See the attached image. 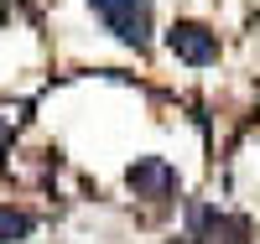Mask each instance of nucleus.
<instances>
[{"label": "nucleus", "instance_id": "nucleus-3", "mask_svg": "<svg viewBox=\"0 0 260 244\" xmlns=\"http://www.w3.org/2000/svg\"><path fill=\"white\" fill-rule=\"evenodd\" d=\"M125 187L136 197H146V203H167L177 192V171H172L167 156H136L125 166Z\"/></svg>", "mask_w": 260, "mask_h": 244}, {"label": "nucleus", "instance_id": "nucleus-1", "mask_svg": "<svg viewBox=\"0 0 260 244\" xmlns=\"http://www.w3.org/2000/svg\"><path fill=\"white\" fill-rule=\"evenodd\" d=\"M89 11L104 21V31H110L120 47L146 52L151 37H156V6H151V0H89Z\"/></svg>", "mask_w": 260, "mask_h": 244}, {"label": "nucleus", "instance_id": "nucleus-7", "mask_svg": "<svg viewBox=\"0 0 260 244\" xmlns=\"http://www.w3.org/2000/svg\"><path fill=\"white\" fill-rule=\"evenodd\" d=\"M182 244H192V239H182Z\"/></svg>", "mask_w": 260, "mask_h": 244}, {"label": "nucleus", "instance_id": "nucleus-2", "mask_svg": "<svg viewBox=\"0 0 260 244\" xmlns=\"http://www.w3.org/2000/svg\"><path fill=\"white\" fill-rule=\"evenodd\" d=\"M167 52L187 62V68H213L219 62V31L203 26V21H172V31H167Z\"/></svg>", "mask_w": 260, "mask_h": 244}, {"label": "nucleus", "instance_id": "nucleus-4", "mask_svg": "<svg viewBox=\"0 0 260 244\" xmlns=\"http://www.w3.org/2000/svg\"><path fill=\"white\" fill-rule=\"evenodd\" d=\"M192 239H213V244H250V224L245 218H229L219 208H203L198 213V234Z\"/></svg>", "mask_w": 260, "mask_h": 244}, {"label": "nucleus", "instance_id": "nucleus-6", "mask_svg": "<svg viewBox=\"0 0 260 244\" xmlns=\"http://www.w3.org/2000/svg\"><path fill=\"white\" fill-rule=\"evenodd\" d=\"M0 141H6V120H0Z\"/></svg>", "mask_w": 260, "mask_h": 244}, {"label": "nucleus", "instance_id": "nucleus-5", "mask_svg": "<svg viewBox=\"0 0 260 244\" xmlns=\"http://www.w3.org/2000/svg\"><path fill=\"white\" fill-rule=\"evenodd\" d=\"M37 234V213L21 203H0V244H26Z\"/></svg>", "mask_w": 260, "mask_h": 244}]
</instances>
